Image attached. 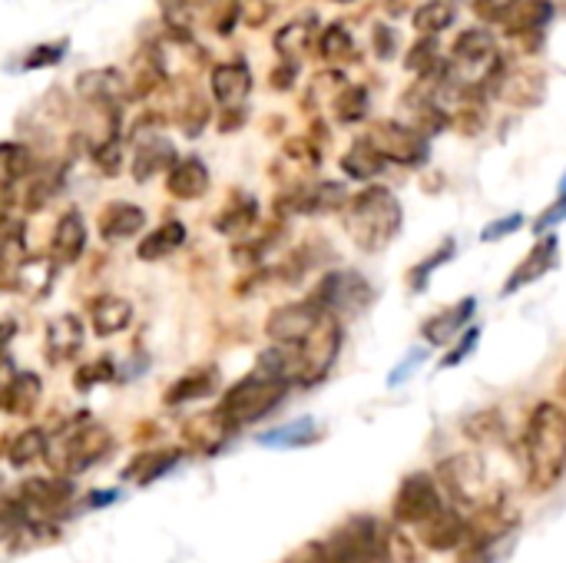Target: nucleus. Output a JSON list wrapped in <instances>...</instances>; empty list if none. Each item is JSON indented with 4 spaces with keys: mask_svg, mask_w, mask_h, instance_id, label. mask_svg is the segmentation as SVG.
Listing matches in <instances>:
<instances>
[{
    "mask_svg": "<svg viewBox=\"0 0 566 563\" xmlns=\"http://www.w3.org/2000/svg\"><path fill=\"white\" fill-rule=\"evenodd\" d=\"M368 143L381 153V159L398 163V166H424L428 163V153H431L424 133H418L408 123H395V119L378 123L371 129Z\"/></svg>",
    "mask_w": 566,
    "mask_h": 563,
    "instance_id": "9b49d317",
    "label": "nucleus"
},
{
    "mask_svg": "<svg viewBox=\"0 0 566 563\" xmlns=\"http://www.w3.org/2000/svg\"><path fill=\"white\" fill-rule=\"evenodd\" d=\"M113 378H116V365H113V358H96V362L83 365V368L73 375V385H76V392H93L96 385L113 382Z\"/></svg>",
    "mask_w": 566,
    "mask_h": 563,
    "instance_id": "c03bdc74",
    "label": "nucleus"
},
{
    "mask_svg": "<svg viewBox=\"0 0 566 563\" xmlns=\"http://www.w3.org/2000/svg\"><path fill=\"white\" fill-rule=\"evenodd\" d=\"M441 484L451 491V498L464 508H481L488 501V471L481 458L474 455H454L438 465Z\"/></svg>",
    "mask_w": 566,
    "mask_h": 563,
    "instance_id": "f8f14e48",
    "label": "nucleus"
},
{
    "mask_svg": "<svg viewBox=\"0 0 566 563\" xmlns=\"http://www.w3.org/2000/svg\"><path fill=\"white\" fill-rule=\"evenodd\" d=\"M86 249V226L80 219L76 209L63 212L56 229H53V239H50V262L53 265H73Z\"/></svg>",
    "mask_w": 566,
    "mask_h": 563,
    "instance_id": "412c9836",
    "label": "nucleus"
},
{
    "mask_svg": "<svg viewBox=\"0 0 566 563\" xmlns=\"http://www.w3.org/2000/svg\"><path fill=\"white\" fill-rule=\"evenodd\" d=\"M448 259H454V239H448V242H444V246H441L434 256H428L421 265H415V272H411L408 285H411L415 292H421V289L428 285V279H431V275H434V272H438V269L448 262Z\"/></svg>",
    "mask_w": 566,
    "mask_h": 563,
    "instance_id": "a18cd8bd",
    "label": "nucleus"
},
{
    "mask_svg": "<svg viewBox=\"0 0 566 563\" xmlns=\"http://www.w3.org/2000/svg\"><path fill=\"white\" fill-rule=\"evenodd\" d=\"M113 501H119V491H93V498H86V504L83 508H106V504H113Z\"/></svg>",
    "mask_w": 566,
    "mask_h": 563,
    "instance_id": "13d9d810",
    "label": "nucleus"
},
{
    "mask_svg": "<svg viewBox=\"0 0 566 563\" xmlns=\"http://www.w3.org/2000/svg\"><path fill=\"white\" fill-rule=\"evenodd\" d=\"M315 441H322V428L315 418H298V421H289L275 431L259 435L262 448H308Z\"/></svg>",
    "mask_w": 566,
    "mask_h": 563,
    "instance_id": "2f4dec72",
    "label": "nucleus"
},
{
    "mask_svg": "<svg viewBox=\"0 0 566 563\" xmlns=\"http://www.w3.org/2000/svg\"><path fill=\"white\" fill-rule=\"evenodd\" d=\"M342 169H345L352 179H375V176L385 169V159H381V153L368 143V136H365V139H358V143L342 156Z\"/></svg>",
    "mask_w": 566,
    "mask_h": 563,
    "instance_id": "f704fd0d",
    "label": "nucleus"
},
{
    "mask_svg": "<svg viewBox=\"0 0 566 563\" xmlns=\"http://www.w3.org/2000/svg\"><path fill=\"white\" fill-rule=\"evenodd\" d=\"M524 451H527L531 488L541 494L554 491L566 468V418L554 402L534 408L524 435Z\"/></svg>",
    "mask_w": 566,
    "mask_h": 563,
    "instance_id": "f257e3e1",
    "label": "nucleus"
},
{
    "mask_svg": "<svg viewBox=\"0 0 566 563\" xmlns=\"http://www.w3.org/2000/svg\"><path fill=\"white\" fill-rule=\"evenodd\" d=\"M338 3H352V0H338Z\"/></svg>",
    "mask_w": 566,
    "mask_h": 563,
    "instance_id": "680f3d73",
    "label": "nucleus"
},
{
    "mask_svg": "<svg viewBox=\"0 0 566 563\" xmlns=\"http://www.w3.org/2000/svg\"><path fill=\"white\" fill-rule=\"evenodd\" d=\"M33 173V156L20 143H0V226L10 219L17 186Z\"/></svg>",
    "mask_w": 566,
    "mask_h": 563,
    "instance_id": "dca6fc26",
    "label": "nucleus"
},
{
    "mask_svg": "<svg viewBox=\"0 0 566 563\" xmlns=\"http://www.w3.org/2000/svg\"><path fill=\"white\" fill-rule=\"evenodd\" d=\"M212 392H216V372H212V368H192V372H186V375L163 395V402H166L169 408H176V405L206 398V395H212Z\"/></svg>",
    "mask_w": 566,
    "mask_h": 563,
    "instance_id": "72a5a7b5",
    "label": "nucleus"
},
{
    "mask_svg": "<svg viewBox=\"0 0 566 563\" xmlns=\"http://www.w3.org/2000/svg\"><path fill=\"white\" fill-rule=\"evenodd\" d=\"M146 226V212L133 202H109L99 212V239L103 242H123L133 239Z\"/></svg>",
    "mask_w": 566,
    "mask_h": 563,
    "instance_id": "cd10ccee",
    "label": "nucleus"
},
{
    "mask_svg": "<svg viewBox=\"0 0 566 563\" xmlns=\"http://www.w3.org/2000/svg\"><path fill=\"white\" fill-rule=\"evenodd\" d=\"M27 262V249H23V236L20 232H7L0 239V289H17V275Z\"/></svg>",
    "mask_w": 566,
    "mask_h": 563,
    "instance_id": "4c0bfd02",
    "label": "nucleus"
},
{
    "mask_svg": "<svg viewBox=\"0 0 566 563\" xmlns=\"http://www.w3.org/2000/svg\"><path fill=\"white\" fill-rule=\"evenodd\" d=\"M471 524L458 514V511H448L441 508L428 524H421V541L431 548V551H454L464 544Z\"/></svg>",
    "mask_w": 566,
    "mask_h": 563,
    "instance_id": "bb28decb",
    "label": "nucleus"
},
{
    "mask_svg": "<svg viewBox=\"0 0 566 563\" xmlns=\"http://www.w3.org/2000/svg\"><path fill=\"white\" fill-rule=\"evenodd\" d=\"M474 312H478V299L454 302V305H448L444 312L431 315V319L421 325V335H424L431 345H444V342H451L454 335H461V332L471 325Z\"/></svg>",
    "mask_w": 566,
    "mask_h": 563,
    "instance_id": "b1692460",
    "label": "nucleus"
},
{
    "mask_svg": "<svg viewBox=\"0 0 566 563\" xmlns=\"http://www.w3.org/2000/svg\"><path fill=\"white\" fill-rule=\"evenodd\" d=\"M478 342H481V329H474V325H471V329L464 332V338L454 345V352H448V355L441 358V368H454V365H461V362L478 348Z\"/></svg>",
    "mask_w": 566,
    "mask_h": 563,
    "instance_id": "3c124183",
    "label": "nucleus"
},
{
    "mask_svg": "<svg viewBox=\"0 0 566 563\" xmlns=\"http://www.w3.org/2000/svg\"><path fill=\"white\" fill-rule=\"evenodd\" d=\"M289 388H292V385H289L285 378H275V375L255 368L252 375H245L242 382H235V385L222 395L216 415L226 421L229 431H239V428H245V425L262 421L269 411H275V408L282 405V398L289 395Z\"/></svg>",
    "mask_w": 566,
    "mask_h": 563,
    "instance_id": "20e7f679",
    "label": "nucleus"
},
{
    "mask_svg": "<svg viewBox=\"0 0 566 563\" xmlns=\"http://www.w3.org/2000/svg\"><path fill=\"white\" fill-rule=\"evenodd\" d=\"M375 563H421V554H418L415 541L398 524H388L385 528V538H381V548H378V561Z\"/></svg>",
    "mask_w": 566,
    "mask_h": 563,
    "instance_id": "e433bc0d",
    "label": "nucleus"
},
{
    "mask_svg": "<svg viewBox=\"0 0 566 563\" xmlns=\"http://www.w3.org/2000/svg\"><path fill=\"white\" fill-rule=\"evenodd\" d=\"M109 451H113V435L80 411L73 421L63 425V431L53 441L46 438L43 458L56 475H83L96 468Z\"/></svg>",
    "mask_w": 566,
    "mask_h": 563,
    "instance_id": "7ed1b4c3",
    "label": "nucleus"
},
{
    "mask_svg": "<svg viewBox=\"0 0 566 563\" xmlns=\"http://www.w3.org/2000/svg\"><path fill=\"white\" fill-rule=\"evenodd\" d=\"M182 242H186V226H182L179 219H166L159 229H153V232L139 242L136 256L146 259V262H156V259H166L169 252H176Z\"/></svg>",
    "mask_w": 566,
    "mask_h": 563,
    "instance_id": "473e14b6",
    "label": "nucleus"
},
{
    "mask_svg": "<svg viewBox=\"0 0 566 563\" xmlns=\"http://www.w3.org/2000/svg\"><path fill=\"white\" fill-rule=\"evenodd\" d=\"M322 315L325 312L312 299L308 302H292V305H282V309H275L269 315L265 332H269V338L275 345H295V342H302V338L312 335V329L322 322Z\"/></svg>",
    "mask_w": 566,
    "mask_h": 563,
    "instance_id": "ddd939ff",
    "label": "nucleus"
},
{
    "mask_svg": "<svg viewBox=\"0 0 566 563\" xmlns=\"http://www.w3.org/2000/svg\"><path fill=\"white\" fill-rule=\"evenodd\" d=\"M163 17L172 30H189L196 17V0H159Z\"/></svg>",
    "mask_w": 566,
    "mask_h": 563,
    "instance_id": "de8ad7c7",
    "label": "nucleus"
},
{
    "mask_svg": "<svg viewBox=\"0 0 566 563\" xmlns=\"http://www.w3.org/2000/svg\"><path fill=\"white\" fill-rule=\"evenodd\" d=\"M252 222H255V199L235 192V196H232V206H229L226 212H219L216 229H219V232H235V229H245V226H252Z\"/></svg>",
    "mask_w": 566,
    "mask_h": 563,
    "instance_id": "79ce46f5",
    "label": "nucleus"
},
{
    "mask_svg": "<svg viewBox=\"0 0 566 563\" xmlns=\"http://www.w3.org/2000/svg\"><path fill=\"white\" fill-rule=\"evenodd\" d=\"M40 392H43V385H40V378H36L33 372H17V375L0 388V408L23 418V415H30V411L36 408Z\"/></svg>",
    "mask_w": 566,
    "mask_h": 563,
    "instance_id": "c85d7f7f",
    "label": "nucleus"
},
{
    "mask_svg": "<svg viewBox=\"0 0 566 563\" xmlns=\"http://www.w3.org/2000/svg\"><path fill=\"white\" fill-rule=\"evenodd\" d=\"M560 239L557 236H547V239H541L527 256H524V262L514 269V275L507 279V285H504V292L501 295H514V292H521L524 285H531V282H537L541 275H547L554 265H557V246Z\"/></svg>",
    "mask_w": 566,
    "mask_h": 563,
    "instance_id": "4be33fe9",
    "label": "nucleus"
},
{
    "mask_svg": "<svg viewBox=\"0 0 566 563\" xmlns=\"http://www.w3.org/2000/svg\"><path fill=\"white\" fill-rule=\"evenodd\" d=\"M249 93H252V70L242 60H229L212 70V96L222 110L239 113Z\"/></svg>",
    "mask_w": 566,
    "mask_h": 563,
    "instance_id": "a211bd4d",
    "label": "nucleus"
},
{
    "mask_svg": "<svg viewBox=\"0 0 566 563\" xmlns=\"http://www.w3.org/2000/svg\"><path fill=\"white\" fill-rule=\"evenodd\" d=\"M315 561H318V548H315V544H308L305 551H298L295 557H289L285 563H315Z\"/></svg>",
    "mask_w": 566,
    "mask_h": 563,
    "instance_id": "052dcab7",
    "label": "nucleus"
},
{
    "mask_svg": "<svg viewBox=\"0 0 566 563\" xmlns=\"http://www.w3.org/2000/svg\"><path fill=\"white\" fill-rule=\"evenodd\" d=\"M551 13H554V7H551L547 0H514L501 23H504V30H507L511 37H514V33L521 37V33L544 30L547 20H551Z\"/></svg>",
    "mask_w": 566,
    "mask_h": 563,
    "instance_id": "7c9ffc66",
    "label": "nucleus"
},
{
    "mask_svg": "<svg viewBox=\"0 0 566 563\" xmlns=\"http://www.w3.org/2000/svg\"><path fill=\"white\" fill-rule=\"evenodd\" d=\"M43 451H46V431L27 428V431H20V435L7 445V461H10L13 468H27V465H33L36 458H43Z\"/></svg>",
    "mask_w": 566,
    "mask_h": 563,
    "instance_id": "ea45409f",
    "label": "nucleus"
},
{
    "mask_svg": "<svg viewBox=\"0 0 566 563\" xmlns=\"http://www.w3.org/2000/svg\"><path fill=\"white\" fill-rule=\"evenodd\" d=\"M517 541V521L501 518V524H494L491 531H468L464 538V554L458 563H501Z\"/></svg>",
    "mask_w": 566,
    "mask_h": 563,
    "instance_id": "4468645a",
    "label": "nucleus"
},
{
    "mask_svg": "<svg viewBox=\"0 0 566 563\" xmlns=\"http://www.w3.org/2000/svg\"><path fill=\"white\" fill-rule=\"evenodd\" d=\"M83 338H86V325L80 322V315L66 312V315H56L46 322V358L50 365H63V362H73L83 348Z\"/></svg>",
    "mask_w": 566,
    "mask_h": 563,
    "instance_id": "6ab92c4d",
    "label": "nucleus"
},
{
    "mask_svg": "<svg viewBox=\"0 0 566 563\" xmlns=\"http://www.w3.org/2000/svg\"><path fill=\"white\" fill-rule=\"evenodd\" d=\"M166 189L172 199H199L209 189V169L202 159L189 156L166 169Z\"/></svg>",
    "mask_w": 566,
    "mask_h": 563,
    "instance_id": "a878e982",
    "label": "nucleus"
},
{
    "mask_svg": "<svg viewBox=\"0 0 566 563\" xmlns=\"http://www.w3.org/2000/svg\"><path fill=\"white\" fill-rule=\"evenodd\" d=\"M315 563H325V561H322V554H318V561H315Z\"/></svg>",
    "mask_w": 566,
    "mask_h": 563,
    "instance_id": "e2e57ef3",
    "label": "nucleus"
},
{
    "mask_svg": "<svg viewBox=\"0 0 566 563\" xmlns=\"http://www.w3.org/2000/svg\"><path fill=\"white\" fill-rule=\"evenodd\" d=\"M76 90L86 103L93 106H123L126 103V80L123 73L103 66V70H90V73H80L76 76Z\"/></svg>",
    "mask_w": 566,
    "mask_h": 563,
    "instance_id": "aec40b11",
    "label": "nucleus"
},
{
    "mask_svg": "<svg viewBox=\"0 0 566 563\" xmlns=\"http://www.w3.org/2000/svg\"><path fill=\"white\" fill-rule=\"evenodd\" d=\"M318 53H322L328 63H348V60L358 56V46H355L352 33H348L342 23H332V27H325L322 37H318Z\"/></svg>",
    "mask_w": 566,
    "mask_h": 563,
    "instance_id": "58836bf2",
    "label": "nucleus"
},
{
    "mask_svg": "<svg viewBox=\"0 0 566 563\" xmlns=\"http://www.w3.org/2000/svg\"><path fill=\"white\" fill-rule=\"evenodd\" d=\"M454 13H458L454 0H424L415 10V30L421 37H434V33H441V30H448L454 23Z\"/></svg>",
    "mask_w": 566,
    "mask_h": 563,
    "instance_id": "c9c22d12",
    "label": "nucleus"
},
{
    "mask_svg": "<svg viewBox=\"0 0 566 563\" xmlns=\"http://www.w3.org/2000/svg\"><path fill=\"white\" fill-rule=\"evenodd\" d=\"M179 461H182V448H153V451L136 455V458L126 465L123 478L133 481V484H139V488H146V484L166 478Z\"/></svg>",
    "mask_w": 566,
    "mask_h": 563,
    "instance_id": "393cba45",
    "label": "nucleus"
},
{
    "mask_svg": "<svg viewBox=\"0 0 566 563\" xmlns=\"http://www.w3.org/2000/svg\"><path fill=\"white\" fill-rule=\"evenodd\" d=\"M129 322H133V305L123 295L106 292V295H96L90 302V329H93V335H99V338L119 335V332L129 329Z\"/></svg>",
    "mask_w": 566,
    "mask_h": 563,
    "instance_id": "5701e85b",
    "label": "nucleus"
},
{
    "mask_svg": "<svg viewBox=\"0 0 566 563\" xmlns=\"http://www.w3.org/2000/svg\"><path fill=\"white\" fill-rule=\"evenodd\" d=\"M312 302L335 319L338 315H361L375 302V285L355 269H335L315 285Z\"/></svg>",
    "mask_w": 566,
    "mask_h": 563,
    "instance_id": "6e6552de",
    "label": "nucleus"
},
{
    "mask_svg": "<svg viewBox=\"0 0 566 563\" xmlns=\"http://www.w3.org/2000/svg\"><path fill=\"white\" fill-rule=\"evenodd\" d=\"M385 528L388 524H381L371 514L348 518L342 528H335L328 544L318 548V554H322L325 563H375L378 561L381 538H385Z\"/></svg>",
    "mask_w": 566,
    "mask_h": 563,
    "instance_id": "0eeeda50",
    "label": "nucleus"
},
{
    "mask_svg": "<svg viewBox=\"0 0 566 563\" xmlns=\"http://www.w3.org/2000/svg\"><path fill=\"white\" fill-rule=\"evenodd\" d=\"M405 212L391 189L368 186L345 202V229L361 252H381L401 232Z\"/></svg>",
    "mask_w": 566,
    "mask_h": 563,
    "instance_id": "f03ea898",
    "label": "nucleus"
},
{
    "mask_svg": "<svg viewBox=\"0 0 566 563\" xmlns=\"http://www.w3.org/2000/svg\"><path fill=\"white\" fill-rule=\"evenodd\" d=\"M395 33L388 30V27H378V33H375V50H378V56L381 60H388L391 56V50H395Z\"/></svg>",
    "mask_w": 566,
    "mask_h": 563,
    "instance_id": "6e6d98bb",
    "label": "nucleus"
},
{
    "mask_svg": "<svg viewBox=\"0 0 566 563\" xmlns=\"http://www.w3.org/2000/svg\"><path fill=\"white\" fill-rule=\"evenodd\" d=\"M315 27H318V20H315V13H305L302 20H292L289 27H282L279 33H275V50L285 56V63H295L298 66V60L308 53V46L315 43Z\"/></svg>",
    "mask_w": 566,
    "mask_h": 563,
    "instance_id": "c756f323",
    "label": "nucleus"
},
{
    "mask_svg": "<svg viewBox=\"0 0 566 563\" xmlns=\"http://www.w3.org/2000/svg\"><path fill=\"white\" fill-rule=\"evenodd\" d=\"M560 212H564V196H560V199H557V202H554V206H551V209L544 212V219H537V232H544L547 226H554V222H560V219H564Z\"/></svg>",
    "mask_w": 566,
    "mask_h": 563,
    "instance_id": "4d7b16f0",
    "label": "nucleus"
},
{
    "mask_svg": "<svg viewBox=\"0 0 566 563\" xmlns=\"http://www.w3.org/2000/svg\"><path fill=\"white\" fill-rule=\"evenodd\" d=\"M133 179L136 183H149L156 173H166L169 166H172V159H176V149H172V143L163 136V133H156V129H143L139 126V133H136V139H133Z\"/></svg>",
    "mask_w": 566,
    "mask_h": 563,
    "instance_id": "2eb2a0df",
    "label": "nucleus"
},
{
    "mask_svg": "<svg viewBox=\"0 0 566 563\" xmlns=\"http://www.w3.org/2000/svg\"><path fill=\"white\" fill-rule=\"evenodd\" d=\"M345 202H348L345 186L318 183V186L295 189L292 196L279 199V212H285V216H318V212H328V209H342Z\"/></svg>",
    "mask_w": 566,
    "mask_h": 563,
    "instance_id": "f3484780",
    "label": "nucleus"
},
{
    "mask_svg": "<svg viewBox=\"0 0 566 563\" xmlns=\"http://www.w3.org/2000/svg\"><path fill=\"white\" fill-rule=\"evenodd\" d=\"M342 352V325L335 315H322V322L312 329L308 338L289 345V355H292V385H318L322 378H328L335 358Z\"/></svg>",
    "mask_w": 566,
    "mask_h": 563,
    "instance_id": "423d86ee",
    "label": "nucleus"
},
{
    "mask_svg": "<svg viewBox=\"0 0 566 563\" xmlns=\"http://www.w3.org/2000/svg\"><path fill=\"white\" fill-rule=\"evenodd\" d=\"M521 226H524V216L514 212V216H504V219L491 222V226L481 232V239H484V242H497V239H504L507 232H514V229H521Z\"/></svg>",
    "mask_w": 566,
    "mask_h": 563,
    "instance_id": "603ef678",
    "label": "nucleus"
},
{
    "mask_svg": "<svg viewBox=\"0 0 566 563\" xmlns=\"http://www.w3.org/2000/svg\"><path fill=\"white\" fill-rule=\"evenodd\" d=\"M33 524L27 521L23 508L17 501H0V544H13L20 541Z\"/></svg>",
    "mask_w": 566,
    "mask_h": 563,
    "instance_id": "37998d69",
    "label": "nucleus"
},
{
    "mask_svg": "<svg viewBox=\"0 0 566 563\" xmlns=\"http://www.w3.org/2000/svg\"><path fill=\"white\" fill-rule=\"evenodd\" d=\"M206 119H209L206 103H202L199 96H189V103L179 110V126H182V133H186V136H199L202 126H206Z\"/></svg>",
    "mask_w": 566,
    "mask_h": 563,
    "instance_id": "09e8293b",
    "label": "nucleus"
},
{
    "mask_svg": "<svg viewBox=\"0 0 566 563\" xmlns=\"http://www.w3.org/2000/svg\"><path fill=\"white\" fill-rule=\"evenodd\" d=\"M335 113H338V119L342 123H358L365 113H368V93H365V86H355V83H342L338 86V96H335Z\"/></svg>",
    "mask_w": 566,
    "mask_h": 563,
    "instance_id": "a19ab883",
    "label": "nucleus"
},
{
    "mask_svg": "<svg viewBox=\"0 0 566 563\" xmlns=\"http://www.w3.org/2000/svg\"><path fill=\"white\" fill-rule=\"evenodd\" d=\"M13 332H17V325H13V322H0V365L7 362V345H10Z\"/></svg>",
    "mask_w": 566,
    "mask_h": 563,
    "instance_id": "bf43d9fd",
    "label": "nucleus"
},
{
    "mask_svg": "<svg viewBox=\"0 0 566 563\" xmlns=\"http://www.w3.org/2000/svg\"><path fill=\"white\" fill-rule=\"evenodd\" d=\"M73 501V484L56 475V478H30L17 488V504L23 508L27 521L46 524V521H60L63 508Z\"/></svg>",
    "mask_w": 566,
    "mask_h": 563,
    "instance_id": "9d476101",
    "label": "nucleus"
},
{
    "mask_svg": "<svg viewBox=\"0 0 566 563\" xmlns=\"http://www.w3.org/2000/svg\"><path fill=\"white\" fill-rule=\"evenodd\" d=\"M514 0H474V13L488 23H501Z\"/></svg>",
    "mask_w": 566,
    "mask_h": 563,
    "instance_id": "5fc2aeb1",
    "label": "nucleus"
},
{
    "mask_svg": "<svg viewBox=\"0 0 566 563\" xmlns=\"http://www.w3.org/2000/svg\"><path fill=\"white\" fill-rule=\"evenodd\" d=\"M424 358H428V352H424V348H415V352H411V355H408V358H405V362H401V365H398V368L391 372L388 385H391V388H398V385H401L405 378H411V375H415V372L421 368V362H424Z\"/></svg>",
    "mask_w": 566,
    "mask_h": 563,
    "instance_id": "864d4df0",
    "label": "nucleus"
},
{
    "mask_svg": "<svg viewBox=\"0 0 566 563\" xmlns=\"http://www.w3.org/2000/svg\"><path fill=\"white\" fill-rule=\"evenodd\" d=\"M405 63H408V70L418 73V76L434 73V66H438V43H434L431 37H424L421 43L411 46V56H408Z\"/></svg>",
    "mask_w": 566,
    "mask_h": 563,
    "instance_id": "49530a36",
    "label": "nucleus"
},
{
    "mask_svg": "<svg viewBox=\"0 0 566 563\" xmlns=\"http://www.w3.org/2000/svg\"><path fill=\"white\" fill-rule=\"evenodd\" d=\"M0 491H3V484H0Z\"/></svg>",
    "mask_w": 566,
    "mask_h": 563,
    "instance_id": "0e129e2a",
    "label": "nucleus"
},
{
    "mask_svg": "<svg viewBox=\"0 0 566 563\" xmlns=\"http://www.w3.org/2000/svg\"><path fill=\"white\" fill-rule=\"evenodd\" d=\"M63 53H66V40H53V43H43V46H33V50L27 53V60H23V66H27V70H40V66H53V63H60V60H63Z\"/></svg>",
    "mask_w": 566,
    "mask_h": 563,
    "instance_id": "8fccbe9b",
    "label": "nucleus"
},
{
    "mask_svg": "<svg viewBox=\"0 0 566 563\" xmlns=\"http://www.w3.org/2000/svg\"><path fill=\"white\" fill-rule=\"evenodd\" d=\"M501 66H504L501 50H497V40L491 37V30L471 27L454 43L451 63L444 66V83H451L458 90H481L497 80Z\"/></svg>",
    "mask_w": 566,
    "mask_h": 563,
    "instance_id": "39448f33",
    "label": "nucleus"
},
{
    "mask_svg": "<svg viewBox=\"0 0 566 563\" xmlns=\"http://www.w3.org/2000/svg\"><path fill=\"white\" fill-rule=\"evenodd\" d=\"M444 508L441 501V484L434 481V475L428 471H415L401 481L395 504H391V518L398 528H421L428 524L438 511Z\"/></svg>",
    "mask_w": 566,
    "mask_h": 563,
    "instance_id": "1a4fd4ad",
    "label": "nucleus"
}]
</instances>
